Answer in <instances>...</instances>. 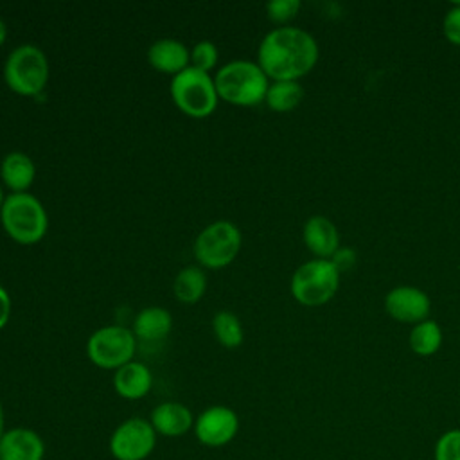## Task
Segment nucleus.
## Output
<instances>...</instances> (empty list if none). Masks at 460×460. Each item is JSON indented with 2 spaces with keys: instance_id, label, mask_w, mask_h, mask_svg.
Segmentation results:
<instances>
[{
  "instance_id": "obj_31",
  "label": "nucleus",
  "mask_w": 460,
  "mask_h": 460,
  "mask_svg": "<svg viewBox=\"0 0 460 460\" xmlns=\"http://www.w3.org/2000/svg\"><path fill=\"white\" fill-rule=\"evenodd\" d=\"M4 192H2V187H0V208H2V205H4Z\"/></svg>"
},
{
  "instance_id": "obj_30",
  "label": "nucleus",
  "mask_w": 460,
  "mask_h": 460,
  "mask_svg": "<svg viewBox=\"0 0 460 460\" xmlns=\"http://www.w3.org/2000/svg\"><path fill=\"white\" fill-rule=\"evenodd\" d=\"M4 433H5V417H4V406L0 402V438L4 437Z\"/></svg>"
},
{
  "instance_id": "obj_12",
  "label": "nucleus",
  "mask_w": 460,
  "mask_h": 460,
  "mask_svg": "<svg viewBox=\"0 0 460 460\" xmlns=\"http://www.w3.org/2000/svg\"><path fill=\"white\" fill-rule=\"evenodd\" d=\"M45 442L31 428L5 429L0 438V460H43Z\"/></svg>"
},
{
  "instance_id": "obj_22",
  "label": "nucleus",
  "mask_w": 460,
  "mask_h": 460,
  "mask_svg": "<svg viewBox=\"0 0 460 460\" xmlns=\"http://www.w3.org/2000/svg\"><path fill=\"white\" fill-rule=\"evenodd\" d=\"M212 329L217 341L226 349H235L243 343V327L232 311H217L212 320Z\"/></svg>"
},
{
  "instance_id": "obj_11",
  "label": "nucleus",
  "mask_w": 460,
  "mask_h": 460,
  "mask_svg": "<svg viewBox=\"0 0 460 460\" xmlns=\"http://www.w3.org/2000/svg\"><path fill=\"white\" fill-rule=\"evenodd\" d=\"M431 309L429 296L413 286H397L385 296V311L397 322L420 323Z\"/></svg>"
},
{
  "instance_id": "obj_16",
  "label": "nucleus",
  "mask_w": 460,
  "mask_h": 460,
  "mask_svg": "<svg viewBox=\"0 0 460 460\" xmlns=\"http://www.w3.org/2000/svg\"><path fill=\"white\" fill-rule=\"evenodd\" d=\"M302 235L309 252H313L320 259L332 257L340 244V235L336 226L325 216L309 217L304 225Z\"/></svg>"
},
{
  "instance_id": "obj_23",
  "label": "nucleus",
  "mask_w": 460,
  "mask_h": 460,
  "mask_svg": "<svg viewBox=\"0 0 460 460\" xmlns=\"http://www.w3.org/2000/svg\"><path fill=\"white\" fill-rule=\"evenodd\" d=\"M217 63V49L212 41H198L190 50V66L208 72Z\"/></svg>"
},
{
  "instance_id": "obj_5",
  "label": "nucleus",
  "mask_w": 460,
  "mask_h": 460,
  "mask_svg": "<svg viewBox=\"0 0 460 460\" xmlns=\"http://www.w3.org/2000/svg\"><path fill=\"white\" fill-rule=\"evenodd\" d=\"M340 286V271L329 259H313L298 266L291 277L293 298L307 307L327 304Z\"/></svg>"
},
{
  "instance_id": "obj_13",
  "label": "nucleus",
  "mask_w": 460,
  "mask_h": 460,
  "mask_svg": "<svg viewBox=\"0 0 460 460\" xmlns=\"http://www.w3.org/2000/svg\"><path fill=\"white\" fill-rule=\"evenodd\" d=\"M149 422L155 428L156 435H164L169 438L181 437L190 428H194L192 411L185 404L176 401H167L155 406Z\"/></svg>"
},
{
  "instance_id": "obj_29",
  "label": "nucleus",
  "mask_w": 460,
  "mask_h": 460,
  "mask_svg": "<svg viewBox=\"0 0 460 460\" xmlns=\"http://www.w3.org/2000/svg\"><path fill=\"white\" fill-rule=\"evenodd\" d=\"M5 38H7V27H5V23H4V20L0 18V47L4 45V41H5Z\"/></svg>"
},
{
  "instance_id": "obj_24",
  "label": "nucleus",
  "mask_w": 460,
  "mask_h": 460,
  "mask_svg": "<svg viewBox=\"0 0 460 460\" xmlns=\"http://www.w3.org/2000/svg\"><path fill=\"white\" fill-rule=\"evenodd\" d=\"M435 460H460V429L442 433L435 444Z\"/></svg>"
},
{
  "instance_id": "obj_26",
  "label": "nucleus",
  "mask_w": 460,
  "mask_h": 460,
  "mask_svg": "<svg viewBox=\"0 0 460 460\" xmlns=\"http://www.w3.org/2000/svg\"><path fill=\"white\" fill-rule=\"evenodd\" d=\"M444 36L453 43L460 47V4H455L444 16Z\"/></svg>"
},
{
  "instance_id": "obj_28",
  "label": "nucleus",
  "mask_w": 460,
  "mask_h": 460,
  "mask_svg": "<svg viewBox=\"0 0 460 460\" xmlns=\"http://www.w3.org/2000/svg\"><path fill=\"white\" fill-rule=\"evenodd\" d=\"M9 314H11V298L7 291L0 286V329L7 323Z\"/></svg>"
},
{
  "instance_id": "obj_10",
  "label": "nucleus",
  "mask_w": 460,
  "mask_h": 460,
  "mask_svg": "<svg viewBox=\"0 0 460 460\" xmlns=\"http://www.w3.org/2000/svg\"><path fill=\"white\" fill-rule=\"evenodd\" d=\"M239 431L237 413L223 404L208 406L194 420L196 438L208 447H221L230 444Z\"/></svg>"
},
{
  "instance_id": "obj_7",
  "label": "nucleus",
  "mask_w": 460,
  "mask_h": 460,
  "mask_svg": "<svg viewBox=\"0 0 460 460\" xmlns=\"http://www.w3.org/2000/svg\"><path fill=\"white\" fill-rule=\"evenodd\" d=\"M194 257L205 268L228 266L241 250V232L230 221H216L205 226L194 241Z\"/></svg>"
},
{
  "instance_id": "obj_8",
  "label": "nucleus",
  "mask_w": 460,
  "mask_h": 460,
  "mask_svg": "<svg viewBox=\"0 0 460 460\" xmlns=\"http://www.w3.org/2000/svg\"><path fill=\"white\" fill-rule=\"evenodd\" d=\"M137 350V338L133 331L122 325H108L97 329L86 343L88 359L99 368H120L133 361Z\"/></svg>"
},
{
  "instance_id": "obj_19",
  "label": "nucleus",
  "mask_w": 460,
  "mask_h": 460,
  "mask_svg": "<svg viewBox=\"0 0 460 460\" xmlns=\"http://www.w3.org/2000/svg\"><path fill=\"white\" fill-rule=\"evenodd\" d=\"M207 289V275L198 266L183 268L172 284L174 296L183 304H196Z\"/></svg>"
},
{
  "instance_id": "obj_25",
  "label": "nucleus",
  "mask_w": 460,
  "mask_h": 460,
  "mask_svg": "<svg viewBox=\"0 0 460 460\" xmlns=\"http://www.w3.org/2000/svg\"><path fill=\"white\" fill-rule=\"evenodd\" d=\"M300 9L298 0H271L266 4V14L275 23H286L296 16Z\"/></svg>"
},
{
  "instance_id": "obj_21",
  "label": "nucleus",
  "mask_w": 460,
  "mask_h": 460,
  "mask_svg": "<svg viewBox=\"0 0 460 460\" xmlns=\"http://www.w3.org/2000/svg\"><path fill=\"white\" fill-rule=\"evenodd\" d=\"M442 345V329L433 320L417 323L410 332V349L419 356H431Z\"/></svg>"
},
{
  "instance_id": "obj_1",
  "label": "nucleus",
  "mask_w": 460,
  "mask_h": 460,
  "mask_svg": "<svg viewBox=\"0 0 460 460\" xmlns=\"http://www.w3.org/2000/svg\"><path fill=\"white\" fill-rule=\"evenodd\" d=\"M318 61L316 40L298 27L270 31L257 50V65L275 81H296Z\"/></svg>"
},
{
  "instance_id": "obj_2",
  "label": "nucleus",
  "mask_w": 460,
  "mask_h": 460,
  "mask_svg": "<svg viewBox=\"0 0 460 460\" xmlns=\"http://www.w3.org/2000/svg\"><path fill=\"white\" fill-rule=\"evenodd\" d=\"M217 97L235 106H257L266 99L268 75L257 63L235 59L223 65L214 77Z\"/></svg>"
},
{
  "instance_id": "obj_17",
  "label": "nucleus",
  "mask_w": 460,
  "mask_h": 460,
  "mask_svg": "<svg viewBox=\"0 0 460 460\" xmlns=\"http://www.w3.org/2000/svg\"><path fill=\"white\" fill-rule=\"evenodd\" d=\"M0 176L13 192H25L36 178V165L25 153L13 151L2 160Z\"/></svg>"
},
{
  "instance_id": "obj_18",
  "label": "nucleus",
  "mask_w": 460,
  "mask_h": 460,
  "mask_svg": "<svg viewBox=\"0 0 460 460\" xmlns=\"http://www.w3.org/2000/svg\"><path fill=\"white\" fill-rule=\"evenodd\" d=\"M172 327L171 313L164 307H146L142 309L133 322V334L142 341H160L164 340Z\"/></svg>"
},
{
  "instance_id": "obj_3",
  "label": "nucleus",
  "mask_w": 460,
  "mask_h": 460,
  "mask_svg": "<svg viewBox=\"0 0 460 460\" xmlns=\"http://www.w3.org/2000/svg\"><path fill=\"white\" fill-rule=\"evenodd\" d=\"M0 221L7 235L20 244L38 243L49 226L43 205L29 192L9 194L0 208Z\"/></svg>"
},
{
  "instance_id": "obj_27",
  "label": "nucleus",
  "mask_w": 460,
  "mask_h": 460,
  "mask_svg": "<svg viewBox=\"0 0 460 460\" xmlns=\"http://www.w3.org/2000/svg\"><path fill=\"white\" fill-rule=\"evenodd\" d=\"M329 261H331V262L338 268V271L341 273L343 270L347 271V270H350V268L356 264V253H354V250H350V248L336 250L334 255H332Z\"/></svg>"
},
{
  "instance_id": "obj_20",
  "label": "nucleus",
  "mask_w": 460,
  "mask_h": 460,
  "mask_svg": "<svg viewBox=\"0 0 460 460\" xmlns=\"http://www.w3.org/2000/svg\"><path fill=\"white\" fill-rule=\"evenodd\" d=\"M304 97V88L298 81H275L266 92V104L273 111H291L300 104Z\"/></svg>"
},
{
  "instance_id": "obj_15",
  "label": "nucleus",
  "mask_w": 460,
  "mask_h": 460,
  "mask_svg": "<svg viewBox=\"0 0 460 460\" xmlns=\"http://www.w3.org/2000/svg\"><path fill=\"white\" fill-rule=\"evenodd\" d=\"M151 386H153V374L140 361H129L115 370L113 388L124 399H129V401L142 399L149 394Z\"/></svg>"
},
{
  "instance_id": "obj_14",
  "label": "nucleus",
  "mask_w": 460,
  "mask_h": 460,
  "mask_svg": "<svg viewBox=\"0 0 460 460\" xmlns=\"http://www.w3.org/2000/svg\"><path fill=\"white\" fill-rule=\"evenodd\" d=\"M147 61L158 72L171 74L174 77L176 74H180L189 66L190 52L181 41L172 38H162L149 47Z\"/></svg>"
},
{
  "instance_id": "obj_9",
  "label": "nucleus",
  "mask_w": 460,
  "mask_h": 460,
  "mask_svg": "<svg viewBox=\"0 0 460 460\" xmlns=\"http://www.w3.org/2000/svg\"><path fill=\"white\" fill-rule=\"evenodd\" d=\"M156 446V431L149 420L131 417L120 422L110 437V453L115 460H146Z\"/></svg>"
},
{
  "instance_id": "obj_6",
  "label": "nucleus",
  "mask_w": 460,
  "mask_h": 460,
  "mask_svg": "<svg viewBox=\"0 0 460 460\" xmlns=\"http://www.w3.org/2000/svg\"><path fill=\"white\" fill-rule=\"evenodd\" d=\"M4 79L20 95H38L49 81L47 56L36 45L16 47L4 65Z\"/></svg>"
},
{
  "instance_id": "obj_4",
  "label": "nucleus",
  "mask_w": 460,
  "mask_h": 460,
  "mask_svg": "<svg viewBox=\"0 0 460 460\" xmlns=\"http://www.w3.org/2000/svg\"><path fill=\"white\" fill-rule=\"evenodd\" d=\"M171 97L174 104L189 117L205 119L217 106V92L208 72L187 66L171 81Z\"/></svg>"
}]
</instances>
